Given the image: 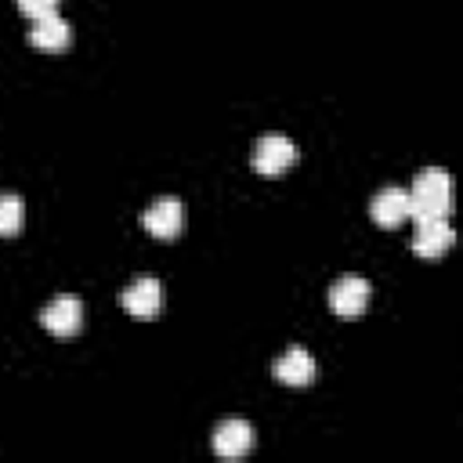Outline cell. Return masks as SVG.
Here are the masks:
<instances>
[{
  "label": "cell",
  "instance_id": "6da1fadb",
  "mask_svg": "<svg viewBox=\"0 0 463 463\" xmlns=\"http://www.w3.org/2000/svg\"><path fill=\"white\" fill-rule=\"evenodd\" d=\"M452 210V181L441 166H423L416 177H412V188H409V217L420 221V217H449Z\"/></svg>",
  "mask_w": 463,
  "mask_h": 463
},
{
  "label": "cell",
  "instance_id": "7a4b0ae2",
  "mask_svg": "<svg viewBox=\"0 0 463 463\" xmlns=\"http://www.w3.org/2000/svg\"><path fill=\"white\" fill-rule=\"evenodd\" d=\"M297 159V145L286 134H260L253 141V170L260 177H279Z\"/></svg>",
  "mask_w": 463,
  "mask_h": 463
},
{
  "label": "cell",
  "instance_id": "3957f363",
  "mask_svg": "<svg viewBox=\"0 0 463 463\" xmlns=\"http://www.w3.org/2000/svg\"><path fill=\"white\" fill-rule=\"evenodd\" d=\"M145 232H152L156 239H174L184 228V203L177 195H159L145 213H141Z\"/></svg>",
  "mask_w": 463,
  "mask_h": 463
},
{
  "label": "cell",
  "instance_id": "277c9868",
  "mask_svg": "<svg viewBox=\"0 0 463 463\" xmlns=\"http://www.w3.org/2000/svg\"><path fill=\"white\" fill-rule=\"evenodd\" d=\"M369 297H373V289H369V282H365L362 275H340V279L329 286V307H333L336 315H344V318L362 315V311L369 307Z\"/></svg>",
  "mask_w": 463,
  "mask_h": 463
},
{
  "label": "cell",
  "instance_id": "5b68a950",
  "mask_svg": "<svg viewBox=\"0 0 463 463\" xmlns=\"http://www.w3.org/2000/svg\"><path fill=\"white\" fill-rule=\"evenodd\" d=\"M40 322H43V329L54 333V336H72V333H80V326H83V304H80V297L58 293V297L40 311Z\"/></svg>",
  "mask_w": 463,
  "mask_h": 463
},
{
  "label": "cell",
  "instance_id": "8992f818",
  "mask_svg": "<svg viewBox=\"0 0 463 463\" xmlns=\"http://www.w3.org/2000/svg\"><path fill=\"white\" fill-rule=\"evenodd\" d=\"M452 246V224L445 217H420L416 221V232H412V250L427 260L441 257L445 250Z\"/></svg>",
  "mask_w": 463,
  "mask_h": 463
},
{
  "label": "cell",
  "instance_id": "52a82bcc",
  "mask_svg": "<svg viewBox=\"0 0 463 463\" xmlns=\"http://www.w3.org/2000/svg\"><path fill=\"white\" fill-rule=\"evenodd\" d=\"M123 307L134 315V318H152L159 307H163V286L156 275H141L134 279L127 289H123Z\"/></svg>",
  "mask_w": 463,
  "mask_h": 463
},
{
  "label": "cell",
  "instance_id": "ba28073f",
  "mask_svg": "<svg viewBox=\"0 0 463 463\" xmlns=\"http://www.w3.org/2000/svg\"><path fill=\"white\" fill-rule=\"evenodd\" d=\"M253 449V427L246 420H224L213 430V452L221 459H239Z\"/></svg>",
  "mask_w": 463,
  "mask_h": 463
},
{
  "label": "cell",
  "instance_id": "9c48e42d",
  "mask_svg": "<svg viewBox=\"0 0 463 463\" xmlns=\"http://www.w3.org/2000/svg\"><path fill=\"white\" fill-rule=\"evenodd\" d=\"M369 213H373V221L383 224V228L402 224V221L409 217V192H405V188H394V184L380 188V192L369 199Z\"/></svg>",
  "mask_w": 463,
  "mask_h": 463
},
{
  "label": "cell",
  "instance_id": "30bf717a",
  "mask_svg": "<svg viewBox=\"0 0 463 463\" xmlns=\"http://www.w3.org/2000/svg\"><path fill=\"white\" fill-rule=\"evenodd\" d=\"M271 373H275V380L286 383V387H304V383L315 380V358H311L304 347H289L286 354L275 358Z\"/></svg>",
  "mask_w": 463,
  "mask_h": 463
},
{
  "label": "cell",
  "instance_id": "8fae6325",
  "mask_svg": "<svg viewBox=\"0 0 463 463\" xmlns=\"http://www.w3.org/2000/svg\"><path fill=\"white\" fill-rule=\"evenodd\" d=\"M29 40H33V47H40V51H61V47H69L72 29H69V22H65L58 11H51V14L33 18Z\"/></svg>",
  "mask_w": 463,
  "mask_h": 463
},
{
  "label": "cell",
  "instance_id": "7c38bea8",
  "mask_svg": "<svg viewBox=\"0 0 463 463\" xmlns=\"http://www.w3.org/2000/svg\"><path fill=\"white\" fill-rule=\"evenodd\" d=\"M25 221V203L14 192H0V235H18Z\"/></svg>",
  "mask_w": 463,
  "mask_h": 463
},
{
  "label": "cell",
  "instance_id": "4fadbf2b",
  "mask_svg": "<svg viewBox=\"0 0 463 463\" xmlns=\"http://www.w3.org/2000/svg\"><path fill=\"white\" fill-rule=\"evenodd\" d=\"M18 11L29 14V18H40V14L58 11V0H18Z\"/></svg>",
  "mask_w": 463,
  "mask_h": 463
}]
</instances>
